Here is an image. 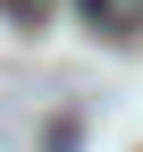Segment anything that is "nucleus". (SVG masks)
Returning <instances> with one entry per match:
<instances>
[{"label": "nucleus", "mask_w": 143, "mask_h": 152, "mask_svg": "<svg viewBox=\"0 0 143 152\" xmlns=\"http://www.w3.org/2000/svg\"><path fill=\"white\" fill-rule=\"evenodd\" d=\"M67 9H76L101 42H135L143 34V0H67Z\"/></svg>", "instance_id": "f257e3e1"}]
</instances>
